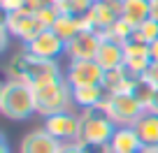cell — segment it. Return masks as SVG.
Wrapping results in <instances>:
<instances>
[{
  "label": "cell",
  "mask_w": 158,
  "mask_h": 153,
  "mask_svg": "<svg viewBox=\"0 0 158 153\" xmlns=\"http://www.w3.org/2000/svg\"><path fill=\"white\" fill-rule=\"evenodd\" d=\"M0 7L5 14H12V12H19L26 7V0H0Z\"/></svg>",
  "instance_id": "obj_25"
},
{
  "label": "cell",
  "mask_w": 158,
  "mask_h": 153,
  "mask_svg": "<svg viewBox=\"0 0 158 153\" xmlns=\"http://www.w3.org/2000/svg\"><path fill=\"white\" fill-rule=\"evenodd\" d=\"M95 60H98V65L105 72H109V70H114V67H121V65L126 63L123 44H121V42H114V40H102Z\"/></svg>",
  "instance_id": "obj_14"
},
{
  "label": "cell",
  "mask_w": 158,
  "mask_h": 153,
  "mask_svg": "<svg viewBox=\"0 0 158 153\" xmlns=\"http://www.w3.org/2000/svg\"><path fill=\"white\" fill-rule=\"evenodd\" d=\"M65 42L51 28H44L37 37L23 44V51L33 58H42V60H58L60 56H65Z\"/></svg>",
  "instance_id": "obj_8"
},
{
  "label": "cell",
  "mask_w": 158,
  "mask_h": 153,
  "mask_svg": "<svg viewBox=\"0 0 158 153\" xmlns=\"http://www.w3.org/2000/svg\"><path fill=\"white\" fill-rule=\"evenodd\" d=\"M130 93L135 95V100H137L139 104H142L144 109H149L151 107V100H153V95H156V86H151L144 77H137L135 79V84H133V91Z\"/></svg>",
  "instance_id": "obj_21"
},
{
  "label": "cell",
  "mask_w": 158,
  "mask_h": 153,
  "mask_svg": "<svg viewBox=\"0 0 158 153\" xmlns=\"http://www.w3.org/2000/svg\"><path fill=\"white\" fill-rule=\"evenodd\" d=\"M123 51H126V67L135 74V77H142L147 72V67L151 65V56H149V44L142 40H135L130 37L128 42L123 44Z\"/></svg>",
  "instance_id": "obj_13"
},
{
  "label": "cell",
  "mask_w": 158,
  "mask_h": 153,
  "mask_svg": "<svg viewBox=\"0 0 158 153\" xmlns=\"http://www.w3.org/2000/svg\"><path fill=\"white\" fill-rule=\"evenodd\" d=\"M139 153H158V146H144Z\"/></svg>",
  "instance_id": "obj_34"
},
{
  "label": "cell",
  "mask_w": 158,
  "mask_h": 153,
  "mask_svg": "<svg viewBox=\"0 0 158 153\" xmlns=\"http://www.w3.org/2000/svg\"><path fill=\"white\" fill-rule=\"evenodd\" d=\"M7 79H16L28 84L30 88L44 86L49 81H58L65 77V70H60L58 60H42V58H33L28 56L23 49L21 54L12 56V60L7 63Z\"/></svg>",
  "instance_id": "obj_1"
},
{
  "label": "cell",
  "mask_w": 158,
  "mask_h": 153,
  "mask_svg": "<svg viewBox=\"0 0 158 153\" xmlns=\"http://www.w3.org/2000/svg\"><path fill=\"white\" fill-rule=\"evenodd\" d=\"M42 128L49 135H54L58 142H77V137H79V114H74V111L51 114V116L44 119Z\"/></svg>",
  "instance_id": "obj_10"
},
{
  "label": "cell",
  "mask_w": 158,
  "mask_h": 153,
  "mask_svg": "<svg viewBox=\"0 0 158 153\" xmlns=\"http://www.w3.org/2000/svg\"><path fill=\"white\" fill-rule=\"evenodd\" d=\"M58 153H91L86 146H81L79 142H63V146H60Z\"/></svg>",
  "instance_id": "obj_26"
},
{
  "label": "cell",
  "mask_w": 158,
  "mask_h": 153,
  "mask_svg": "<svg viewBox=\"0 0 158 153\" xmlns=\"http://www.w3.org/2000/svg\"><path fill=\"white\" fill-rule=\"evenodd\" d=\"M133 37H135V40L147 42V44H151L153 40H158V21L149 16L147 21H142V23L135 28V35H133Z\"/></svg>",
  "instance_id": "obj_22"
},
{
  "label": "cell",
  "mask_w": 158,
  "mask_h": 153,
  "mask_svg": "<svg viewBox=\"0 0 158 153\" xmlns=\"http://www.w3.org/2000/svg\"><path fill=\"white\" fill-rule=\"evenodd\" d=\"M151 19L158 21V0H151Z\"/></svg>",
  "instance_id": "obj_31"
},
{
  "label": "cell",
  "mask_w": 158,
  "mask_h": 153,
  "mask_svg": "<svg viewBox=\"0 0 158 153\" xmlns=\"http://www.w3.org/2000/svg\"><path fill=\"white\" fill-rule=\"evenodd\" d=\"M149 56H151V63H158V40L149 44Z\"/></svg>",
  "instance_id": "obj_30"
},
{
  "label": "cell",
  "mask_w": 158,
  "mask_h": 153,
  "mask_svg": "<svg viewBox=\"0 0 158 153\" xmlns=\"http://www.w3.org/2000/svg\"><path fill=\"white\" fill-rule=\"evenodd\" d=\"M10 30L5 28V23H0V51H7V44H10Z\"/></svg>",
  "instance_id": "obj_28"
},
{
  "label": "cell",
  "mask_w": 158,
  "mask_h": 153,
  "mask_svg": "<svg viewBox=\"0 0 158 153\" xmlns=\"http://www.w3.org/2000/svg\"><path fill=\"white\" fill-rule=\"evenodd\" d=\"M2 23L10 30L12 37H16L21 44H28L33 37H37V35L44 30V26L40 23L37 16H35V12L28 10V7H23V10H19V12H12V14H5Z\"/></svg>",
  "instance_id": "obj_6"
},
{
  "label": "cell",
  "mask_w": 158,
  "mask_h": 153,
  "mask_svg": "<svg viewBox=\"0 0 158 153\" xmlns=\"http://www.w3.org/2000/svg\"><path fill=\"white\" fill-rule=\"evenodd\" d=\"M35 16H37V21L44 28H51L56 23V19L60 16V10L56 5H44V7H40V10H35Z\"/></svg>",
  "instance_id": "obj_24"
},
{
  "label": "cell",
  "mask_w": 158,
  "mask_h": 153,
  "mask_svg": "<svg viewBox=\"0 0 158 153\" xmlns=\"http://www.w3.org/2000/svg\"><path fill=\"white\" fill-rule=\"evenodd\" d=\"M35 91V109L42 119L51 116V114L60 111H72L74 109V98H72V86L63 79L49 81L44 86H37Z\"/></svg>",
  "instance_id": "obj_4"
},
{
  "label": "cell",
  "mask_w": 158,
  "mask_h": 153,
  "mask_svg": "<svg viewBox=\"0 0 158 153\" xmlns=\"http://www.w3.org/2000/svg\"><path fill=\"white\" fill-rule=\"evenodd\" d=\"M95 0H65L60 5V12H70V14H77V16H86L91 12Z\"/></svg>",
  "instance_id": "obj_23"
},
{
  "label": "cell",
  "mask_w": 158,
  "mask_h": 153,
  "mask_svg": "<svg viewBox=\"0 0 158 153\" xmlns=\"http://www.w3.org/2000/svg\"><path fill=\"white\" fill-rule=\"evenodd\" d=\"M149 111H156V114H158V88H156V95H153V100H151V107H149Z\"/></svg>",
  "instance_id": "obj_33"
},
{
  "label": "cell",
  "mask_w": 158,
  "mask_h": 153,
  "mask_svg": "<svg viewBox=\"0 0 158 153\" xmlns=\"http://www.w3.org/2000/svg\"><path fill=\"white\" fill-rule=\"evenodd\" d=\"M0 153H10V146H7V139H5V135L0 137Z\"/></svg>",
  "instance_id": "obj_32"
},
{
  "label": "cell",
  "mask_w": 158,
  "mask_h": 153,
  "mask_svg": "<svg viewBox=\"0 0 158 153\" xmlns=\"http://www.w3.org/2000/svg\"><path fill=\"white\" fill-rule=\"evenodd\" d=\"M135 132H137L142 146H158V114L156 111H144L135 121Z\"/></svg>",
  "instance_id": "obj_17"
},
{
  "label": "cell",
  "mask_w": 158,
  "mask_h": 153,
  "mask_svg": "<svg viewBox=\"0 0 158 153\" xmlns=\"http://www.w3.org/2000/svg\"><path fill=\"white\" fill-rule=\"evenodd\" d=\"M100 37L98 30H81L77 37L68 42L65 46V56L70 60H84V58H95L98 56V49H100Z\"/></svg>",
  "instance_id": "obj_11"
},
{
  "label": "cell",
  "mask_w": 158,
  "mask_h": 153,
  "mask_svg": "<svg viewBox=\"0 0 158 153\" xmlns=\"http://www.w3.org/2000/svg\"><path fill=\"white\" fill-rule=\"evenodd\" d=\"M118 125L107 116L102 107L95 109H81L79 111V137L77 142L86 148H98L112 142Z\"/></svg>",
  "instance_id": "obj_2"
},
{
  "label": "cell",
  "mask_w": 158,
  "mask_h": 153,
  "mask_svg": "<svg viewBox=\"0 0 158 153\" xmlns=\"http://www.w3.org/2000/svg\"><path fill=\"white\" fill-rule=\"evenodd\" d=\"M135 79H137V77H135L126 65H121V67H114V70H109V72H105L102 86H105L107 93H130Z\"/></svg>",
  "instance_id": "obj_15"
},
{
  "label": "cell",
  "mask_w": 158,
  "mask_h": 153,
  "mask_svg": "<svg viewBox=\"0 0 158 153\" xmlns=\"http://www.w3.org/2000/svg\"><path fill=\"white\" fill-rule=\"evenodd\" d=\"M65 81L72 88H77V86H102L105 70L98 65L95 58L70 60L68 67H65Z\"/></svg>",
  "instance_id": "obj_7"
},
{
  "label": "cell",
  "mask_w": 158,
  "mask_h": 153,
  "mask_svg": "<svg viewBox=\"0 0 158 153\" xmlns=\"http://www.w3.org/2000/svg\"><path fill=\"white\" fill-rule=\"evenodd\" d=\"M109 146H112L114 153H139L144 148L133 125H121V128H116Z\"/></svg>",
  "instance_id": "obj_16"
},
{
  "label": "cell",
  "mask_w": 158,
  "mask_h": 153,
  "mask_svg": "<svg viewBox=\"0 0 158 153\" xmlns=\"http://www.w3.org/2000/svg\"><path fill=\"white\" fill-rule=\"evenodd\" d=\"M142 77H144V79H147L151 86H156V88H158V63H151Z\"/></svg>",
  "instance_id": "obj_27"
},
{
  "label": "cell",
  "mask_w": 158,
  "mask_h": 153,
  "mask_svg": "<svg viewBox=\"0 0 158 153\" xmlns=\"http://www.w3.org/2000/svg\"><path fill=\"white\" fill-rule=\"evenodd\" d=\"M72 98H74V107L95 109L105 102L107 91H105V86H77V88H72Z\"/></svg>",
  "instance_id": "obj_18"
},
{
  "label": "cell",
  "mask_w": 158,
  "mask_h": 153,
  "mask_svg": "<svg viewBox=\"0 0 158 153\" xmlns=\"http://www.w3.org/2000/svg\"><path fill=\"white\" fill-rule=\"evenodd\" d=\"M121 16L137 28L151 16V0H121Z\"/></svg>",
  "instance_id": "obj_20"
},
{
  "label": "cell",
  "mask_w": 158,
  "mask_h": 153,
  "mask_svg": "<svg viewBox=\"0 0 158 153\" xmlns=\"http://www.w3.org/2000/svg\"><path fill=\"white\" fill-rule=\"evenodd\" d=\"M100 107L107 111V116L114 123L121 128V125H135V121L142 116L147 109L135 100L133 93H107L105 102Z\"/></svg>",
  "instance_id": "obj_5"
},
{
  "label": "cell",
  "mask_w": 158,
  "mask_h": 153,
  "mask_svg": "<svg viewBox=\"0 0 158 153\" xmlns=\"http://www.w3.org/2000/svg\"><path fill=\"white\" fill-rule=\"evenodd\" d=\"M0 111L10 121L30 119L33 114H37V109H35V91L23 81L7 79L0 86Z\"/></svg>",
  "instance_id": "obj_3"
},
{
  "label": "cell",
  "mask_w": 158,
  "mask_h": 153,
  "mask_svg": "<svg viewBox=\"0 0 158 153\" xmlns=\"http://www.w3.org/2000/svg\"><path fill=\"white\" fill-rule=\"evenodd\" d=\"M60 146H63V142H58L44 128H35L21 137L19 153H58Z\"/></svg>",
  "instance_id": "obj_12"
},
{
  "label": "cell",
  "mask_w": 158,
  "mask_h": 153,
  "mask_svg": "<svg viewBox=\"0 0 158 153\" xmlns=\"http://www.w3.org/2000/svg\"><path fill=\"white\" fill-rule=\"evenodd\" d=\"M51 30L68 44L72 37H77V35L84 30V19L77 16V14H70V12H60V16L56 19V23L51 26Z\"/></svg>",
  "instance_id": "obj_19"
},
{
  "label": "cell",
  "mask_w": 158,
  "mask_h": 153,
  "mask_svg": "<svg viewBox=\"0 0 158 153\" xmlns=\"http://www.w3.org/2000/svg\"><path fill=\"white\" fill-rule=\"evenodd\" d=\"M44 5H49V0H26V7L28 10H40V7H44Z\"/></svg>",
  "instance_id": "obj_29"
},
{
  "label": "cell",
  "mask_w": 158,
  "mask_h": 153,
  "mask_svg": "<svg viewBox=\"0 0 158 153\" xmlns=\"http://www.w3.org/2000/svg\"><path fill=\"white\" fill-rule=\"evenodd\" d=\"M81 19H84V30L112 28L121 19V0H95L91 12Z\"/></svg>",
  "instance_id": "obj_9"
}]
</instances>
